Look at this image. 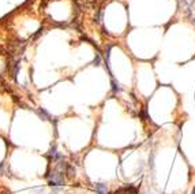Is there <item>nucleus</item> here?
Masks as SVG:
<instances>
[{"label":"nucleus","instance_id":"nucleus-1","mask_svg":"<svg viewBox=\"0 0 195 194\" xmlns=\"http://www.w3.org/2000/svg\"><path fill=\"white\" fill-rule=\"evenodd\" d=\"M96 190H97L100 194H106V193H108V189H106L105 186L102 185V183H100V185H96Z\"/></svg>","mask_w":195,"mask_h":194}]
</instances>
